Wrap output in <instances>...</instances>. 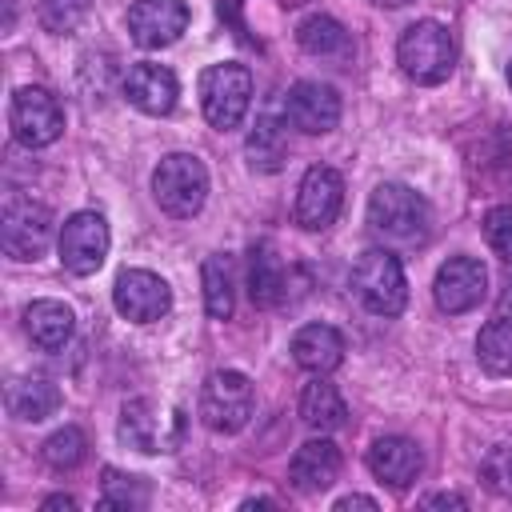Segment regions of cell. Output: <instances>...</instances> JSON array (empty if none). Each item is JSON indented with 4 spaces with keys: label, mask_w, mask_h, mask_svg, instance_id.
Masks as SVG:
<instances>
[{
    "label": "cell",
    "mask_w": 512,
    "mask_h": 512,
    "mask_svg": "<svg viewBox=\"0 0 512 512\" xmlns=\"http://www.w3.org/2000/svg\"><path fill=\"white\" fill-rule=\"evenodd\" d=\"M88 12V0H40V24L48 32H72Z\"/></svg>",
    "instance_id": "cell-32"
},
{
    "label": "cell",
    "mask_w": 512,
    "mask_h": 512,
    "mask_svg": "<svg viewBox=\"0 0 512 512\" xmlns=\"http://www.w3.org/2000/svg\"><path fill=\"white\" fill-rule=\"evenodd\" d=\"M348 508H376V500L372 496H344V500H336V512H348Z\"/></svg>",
    "instance_id": "cell-34"
},
{
    "label": "cell",
    "mask_w": 512,
    "mask_h": 512,
    "mask_svg": "<svg viewBox=\"0 0 512 512\" xmlns=\"http://www.w3.org/2000/svg\"><path fill=\"white\" fill-rule=\"evenodd\" d=\"M296 44H300L308 56H320V60H344V56L352 52V36H348V28H344L340 20H332V16H324V12L300 20V28H296Z\"/></svg>",
    "instance_id": "cell-23"
},
{
    "label": "cell",
    "mask_w": 512,
    "mask_h": 512,
    "mask_svg": "<svg viewBox=\"0 0 512 512\" xmlns=\"http://www.w3.org/2000/svg\"><path fill=\"white\" fill-rule=\"evenodd\" d=\"M152 196H156L160 212L188 220L208 200V168L192 152H168L152 172Z\"/></svg>",
    "instance_id": "cell-3"
},
{
    "label": "cell",
    "mask_w": 512,
    "mask_h": 512,
    "mask_svg": "<svg viewBox=\"0 0 512 512\" xmlns=\"http://www.w3.org/2000/svg\"><path fill=\"white\" fill-rule=\"evenodd\" d=\"M368 224L372 232H380L384 240L396 244H416L428 232V204L420 192H412L408 184L384 180L376 184V192L368 196Z\"/></svg>",
    "instance_id": "cell-5"
},
{
    "label": "cell",
    "mask_w": 512,
    "mask_h": 512,
    "mask_svg": "<svg viewBox=\"0 0 512 512\" xmlns=\"http://www.w3.org/2000/svg\"><path fill=\"white\" fill-rule=\"evenodd\" d=\"M340 464H344L340 448L320 432L316 440H308V444L296 448V456L288 464V480H292L296 492L316 496V492H328L340 480Z\"/></svg>",
    "instance_id": "cell-17"
},
{
    "label": "cell",
    "mask_w": 512,
    "mask_h": 512,
    "mask_svg": "<svg viewBox=\"0 0 512 512\" xmlns=\"http://www.w3.org/2000/svg\"><path fill=\"white\" fill-rule=\"evenodd\" d=\"M340 92L332 84H320V80H300L288 88L284 96V120L296 128V132H308V136H324L340 124Z\"/></svg>",
    "instance_id": "cell-13"
},
{
    "label": "cell",
    "mask_w": 512,
    "mask_h": 512,
    "mask_svg": "<svg viewBox=\"0 0 512 512\" xmlns=\"http://www.w3.org/2000/svg\"><path fill=\"white\" fill-rule=\"evenodd\" d=\"M252 104V72L244 64H212L200 72V108L204 120L220 132L236 128Z\"/></svg>",
    "instance_id": "cell-6"
},
{
    "label": "cell",
    "mask_w": 512,
    "mask_h": 512,
    "mask_svg": "<svg viewBox=\"0 0 512 512\" xmlns=\"http://www.w3.org/2000/svg\"><path fill=\"white\" fill-rule=\"evenodd\" d=\"M8 124H12V136L24 148H48L64 132V108H60V100L48 88L28 84V88H16L12 92Z\"/></svg>",
    "instance_id": "cell-9"
},
{
    "label": "cell",
    "mask_w": 512,
    "mask_h": 512,
    "mask_svg": "<svg viewBox=\"0 0 512 512\" xmlns=\"http://www.w3.org/2000/svg\"><path fill=\"white\" fill-rule=\"evenodd\" d=\"M52 240V212L32 196H8L0 208V244L12 260H40Z\"/></svg>",
    "instance_id": "cell-8"
},
{
    "label": "cell",
    "mask_w": 512,
    "mask_h": 512,
    "mask_svg": "<svg viewBox=\"0 0 512 512\" xmlns=\"http://www.w3.org/2000/svg\"><path fill=\"white\" fill-rule=\"evenodd\" d=\"M40 456H44L48 468L72 472V468H80V464L88 460V436H84L76 424H64V428H56V432L40 444Z\"/></svg>",
    "instance_id": "cell-28"
},
{
    "label": "cell",
    "mask_w": 512,
    "mask_h": 512,
    "mask_svg": "<svg viewBox=\"0 0 512 512\" xmlns=\"http://www.w3.org/2000/svg\"><path fill=\"white\" fill-rule=\"evenodd\" d=\"M300 420L312 432H336V428H344L348 424V404L336 392V384H328L324 376L308 380L304 392H300Z\"/></svg>",
    "instance_id": "cell-21"
},
{
    "label": "cell",
    "mask_w": 512,
    "mask_h": 512,
    "mask_svg": "<svg viewBox=\"0 0 512 512\" xmlns=\"http://www.w3.org/2000/svg\"><path fill=\"white\" fill-rule=\"evenodd\" d=\"M124 96L132 108L148 112V116H168L176 108V96H180V84H176V72L164 68V64H152V60H140L124 72Z\"/></svg>",
    "instance_id": "cell-16"
},
{
    "label": "cell",
    "mask_w": 512,
    "mask_h": 512,
    "mask_svg": "<svg viewBox=\"0 0 512 512\" xmlns=\"http://www.w3.org/2000/svg\"><path fill=\"white\" fill-rule=\"evenodd\" d=\"M200 284H204V308L212 320H228L232 308H236V268H232V256L216 252L204 260L200 268Z\"/></svg>",
    "instance_id": "cell-25"
},
{
    "label": "cell",
    "mask_w": 512,
    "mask_h": 512,
    "mask_svg": "<svg viewBox=\"0 0 512 512\" xmlns=\"http://www.w3.org/2000/svg\"><path fill=\"white\" fill-rule=\"evenodd\" d=\"M288 348H292V360L304 372H312V376H328L332 368L344 364V336L332 324H304V328H296Z\"/></svg>",
    "instance_id": "cell-19"
},
{
    "label": "cell",
    "mask_w": 512,
    "mask_h": 512,
    "mask_svg": "<svg viewBox=\"0 0 512 512\" xmlns=\"http://www.w3.org/2000/svg\"><path fill=\"white\" fill-rule=\"evenodd\" d=\"M40 508H64V512H72V508H76V500H72V496H48Z\"/></svg>",
    "instance_id": "cell-35"
},
{
    "label": "cell",
    "mask_w": 512,
    "mask_h": 512,
    "mask_svg": "<svg viewBox=\"0 0 512 512\" xmlns=\"http://www.w3.org/2000/svg\"><path fill=\"white\" fill-rule=\"evenodd\" d=\"M396 60H400L408 80H416V84H444L452 76V68H456L452 32L440 20H416V24H408L400 32Z\"/></svg>",
    "instance_id": "cell-2"
},
{
    "label": "cell",
    "mask_w": 512,
    "mask_h": 512,
    "mask_svg": "<svg viewBox=\"0 0 512 512\" xmlns=\"http://www.w3.org/2000/svg\"><path fill=\"white\" fill-rule=\"evenodd\" d=\"M252 408H256V392H252V380L236 368H220L204 380L200 388V420L212 428V432H240L248 420H252Z\"/></svg>",
    "instance_id": "cell-7"
},
{
    "label": "cell",
    "mask_w": 512,
    "mask_h": 512,
    "mask_svg": "<svg viewBox=\"0 0 512 512\" xmlns=\"http://www.w3.org/2000/svg\"><path fill=\"white\" fill-rule=\"evenodd\" d=\"M24 332L32 336L36 348L60 352L76 332V312L64 300H32L24 308Z\"/></svg>",
    "instance_id": "cell-20"
},
{
    "label": "cell",
    "mask_w": 512,
    "mask_h": 512,
    "mask_svg": "<svg viewBox=\"0 0 512 512\" xmlns=\"http://www.w3.org/2000/svg\"><path fill=\"white\" fill-rule=\"evenodd\" d=\"M192 12L184 0H136L128 8V32L140 48H168L184 36Z\"/></svg>",
    "instance_id": "cell-15"
},
{
    "label": "cell",
    "mask_w": 512,
    "mask_h": 512,
    "mask_svg": "<svg viewBox=\"0 0 512 512\" xmlns=\"http://www.w3.org/2000/svg\"><path fill=\"white\" fill-rule=\"evenodd\" d=\"M148 504V484L144 476H128L120 468H104V488H100V508H144Z\"/></svg>",
    "instance_id": "cell-29"
},
{
    "label": "cell",
    "mask_w": 512,
    "mask_h": 512,
    "mask_svg": "<svg viewBox=\"0 0 512 512\" xmlns=\"http://www.w3.org/2000/svg\"><path fill=\"white\" fill-rule=\"evenodd\" d=\"M432 296H436V308L448 316L472 312L488 296V268L476 256H448L436 272Z\"/></svg>",
    "instance_id": "cell-11"
},
{
    "label": "cell",
    "mask_w": 512,
    "mask_h": 512,
    "mask_svg": "<svg viewBox=\"0 0 512 512\" xmlns=\"http://www.w3.org/2000/svg\"><path fill=\"white\" fill-rule=\"evenodd\" d=\"M376 4H388V8H400V4H408V0H376Z\"/></svg>",
    "instance_id": "cell-36"
},
{
    "label": "cell",
    "mask_w": 512,
    "mask_h": 512,
    "mask_svg": "<svg viewBox=\"0 0 512 512\" xmlns=\"http://www.w3.org/2000/svg\"><path fill=\"white\" fill-rule=\"evenodd\" d=\"M248 296L260 308H276L288 296V272H284L280 256L268 244H260L252 252V264H248Z\"/></svg>",
    "instance_id": "cell-24"
},
{
    "label": "cell",
    "mask_w": 512,
    "mask_h": 512,
    "mask_svg": "<svg viewBox=\"0 0 512 512\" xmlns=\"http://www.w3.org/2000/svg\"><path fill=\"white\" fill-rule=\"evenodd\" d=\"M480 480H484L488 492L512 500V440L488 448V456L480 460Z\"/></svg>",
    "instance_id": "cell-30"
},
{
    "label": "cell",
    "mask_w": 512,
    "mask_h": 512,
    "mask_svg": "<svg viewBox=\"0 0 512 512\" xmlns=\"http://www.w3.org/2000/svg\"><path fill=\"white\" fill-rule=\"evenodd\" d=\"M368 468H372V476H376L380 484H388V488H408V484H416V476H420V468H424V452H420L416 440H408V436H380V440H372V448H368Z\"/></svg>",
    "instance_id": "cell-18"
},
{
    "label": "cell",
    "mask_w": 512,
    "mask_h": 512,
    "mask_svg": "<svg viewBox=\"0 0 512 512\" xmlns=\"http://www.w3.org/2000/svg\"><path fill=\"white\" fill-rule=\"evenodd\" d=\"M352 292L360 296V304L376 316H400L408 304V276L400 256H392L388 248H368L356 264H352Z\"/></svg>",
    "instance_id": "cell-4"
},
{
    "label": "cell",
    "mask_w": 512,
    "mask_h": 512,
    "mask_svg": "<svg viewBox=\"0 0 512 512\" xmlns=\"http://www.w3.org/2000/svg\"><path fill=\"white\" fill-rule=\"evenodd\" d=\"M484 240L500 260L512 264V204H496L484 212Z\"/></svg>",
    "instance_id": "cell-31"
},
{
    "label": "cell",
    "mask_w": 512,
    "mask_h": 512,
    "mask_svg": "<svg viewBox=\"0 0 512 512\" xmlns=\"http://www.w3.org/2000/svg\"><path fill=\"white\" fill-rule=\"evenodd\" d=\"M508 84H512V68H508Z\"/></svg>",
    "instance_id": "cell-37"
},
{
    "label": "cell",
    "mask_w": 512,
    "mask_h": 512,
    "mask_svg": "<svg viewBox=\"0 0 512 512\" xmlns=\"http://www.w3.org/2000/svg\"><path fill=\"white\" fill-rule=\"evenodd\" d=\"M476 360L492 376H512V320L508 316H496V320H488L480 328V336H476Z\"/></svg>",
    "instance_id": "cell-27"
},
{
    "label": "cell",
    "mask_w": 512,
    "mask_h": 512,
    "mask_svg": "<svg viewBox=\"0 0 512 512\" xmlns=\"http://www.w3.org/2000/svg\"><path fill=\"white\" fill-rule=\"evenodd\" d=\"M4 400H8V412L16 420L36 424V420H48L60 408V388L52 380H44V376H24V380H12L8 384V396Z\"/></svg>",
    "instance_id": "cell-22"
},
{
    "label": "cell",
    "mask_w": 512,
    "mask_h": 512,
    "mask_svg": "<svg viewBox=\"0 0 512 512\" xmlns=\"http://www.w3.org/2000/svg\"><path fill=\"white\" fill-rule=\"evenodd\" d=\"M184 432H188V416L172 404H160V400H148V396H136L120 408V424H116V436L120 444L144 452V456H156V452H176L184 444Z\"/></svg>",
    "instance_id": "cell-1"
},
{
    "label": "cell",
    "mask_w": 512,
    "mask_h": 512,
    "mask_svg": "<svg viewBox=\"0 0 512 512\" xmlns=\"http://www.w3.org/2000/svg\"><path fill=\"white\" fill-rule=\"evenodd\" d=\"M108 220L100 212H72L64 224H60V264L72 272V276H92L100 272L104 256H108Z\"/></svg>",
    "instance_id": "cell-10"
},
{
    "label": "cell",
    "mask_w": 512,
    "mask_h": 512,
    "mask_svg": "<svg viewBox=\"0 0 512 512\" xmlns=\"http://www.w3.org/2000/svg\"><path fill=\"white\" fill-rule=\"evenodd\" d=\"M248 160L256 172H280L288 160V120L280 124L276 116H260L248 132Z\"/></svg>",
    "instance_id": "cell-26"
},
{
    "label": "cell",
    "mask_w": 512,
    "mask_h": 512,
    "mask_svg": "<svg viewBox=\"0 0 512 512\" xmlns=\"http://www.w3.org/2000/svg\"><path fill=\"white\" fill-rule=\"evenodd\" d=\"M112 304H116V312H120L124 320H132V324H152V320L168 316V308H172V288H168L156 272H148V268H124V272L116 276V284H112Z\"/></svg>",
    "instance_id": "cell-12"
},
{
    "label": "cell",
    "mask_w": 512,
    "mask_h": 512,
    "mask_svg": "<svg viewBox=\"0 0 512 512\" xmlns=\"http://www.w3.org/2000/svg\"><path fill=\"white\" fill-rule=\"evenodd\" d=\"M344 208V180L328 164H312L296 188V224L308 232H324Z\"/></svg>",
    "instance_id": "cell-14"
},
{
    "label": "cell",
    "mask_w": 512,
    "mask_h": 512,
    "mask_svg": "<svg viewBox=\"0 0 512 512\" xmlns=\"http://www.w3.org/2000/svg\"><path fill=\"white\" fill-rule=\"evenodd\" d=\"M424 504H428V508H464L468 500H464V496H452V492H440V496H428Z\"/></svg>",
    "instance_id": "cell-33"
}]
</instances>
